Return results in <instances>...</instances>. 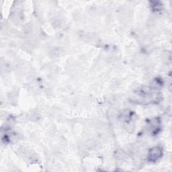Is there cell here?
<instances>
[{
    "instance_id": "obj_1",
    "label": "cell",
    "mask_w": 172,
    "mask_h": 172,
    "mask_svg": "<svg viewBox=\"0 0 172 172\" xmlns=\"http://www.w3.org/2000/svg\"><path fill=\"white\" fill-rule=\"evenodd\" d=\"M161 155H162V151L160 147H157L153 148L152 149L150 150L149 157V160L153 162L157 161L161 157Z\"/></svg>"
},
{
    "instance_id": "obj_2",
    "label": "cell",
    "mask_w": 172,
    "mask_h": 172,
    "mask_svg": "<svg viewBox=\"0 0 172 172\" xmlns=\"http://www.w3.org/2000/svg\"><path fill=\"white\" fill-rule=\"evenodd\" d=\"M39 117H40V114H39V113H38V111L32 112L31 114V120H38V118H39Z\"/></svg>"
}]
</instances>
